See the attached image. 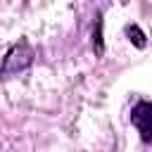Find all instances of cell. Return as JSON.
<instances>
[{
	"instance_id": "6da1fadb",
	"label": "cell",
	"mask_w": 152,
	"mask_h": 152,
	"mask_svg": "<svg viewBox=\"0 0 152 152\" xmlns=\"http://www.w3.org/2000/svg\"><path fill=\"white\" fill-rule=\"evenodd\" d=\"M31 62H33V50H31V45H28L26 40H19V43L7 52L0 74H2V76H7V74H17V71L26 69Z\"/></svg>"
},
{
	"instance_id": "7a4b0ae2",
	"label": "cell",
	"mask_w": 152,
	"mask_h": 152,
	"mask_svg": "<svg viewBox=\"0 0 152 152\" xmlns=\"http://www.w3.org/2000/svg\"><path fill=\"white\" fill-rule=\"evenodd\" d=\"M131 121H133L135 131L140 133V140L152 142V102H147V100L135 102L133 112H131Z\"/></svg>"
},
{
	"instance_id": "3957f363",
	"label": "cell",
	"mask_w": 152,
	"mask_h": 152,
	"mask_svg": "<svg viewBox=\"0 0 152 152\" xmlns=\"http://www.w3.org/2000/svg\"><path fill=\"white\" fill-rule=\"evenodd\" d=\"M126 33H128V38H131V43H133L135 48H145V33H142L135 24H133V26L128 24V26H126Z\"/></svg>"
},
{
	"instance_id": "277c9868",
	"label": "cell",
	"mask_w": 152,
	"mask_h": 152,
	"mask_svg": "<svg viewBox=\"0 0 152 152\" xmlns=\"http://www.w3.org/2000/svg\"><path fill=\"white\" fill-rule=\"evenodd\" d=\"M100 28H102V21H97V33H95V52H97V55L102 52V36H100Z\"/></svg>"
}]
</instances>
